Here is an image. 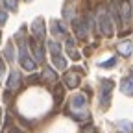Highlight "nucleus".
<instances>
[{
    "label": "nucleus",
    "instance_id": "f3484780",
    "mask_svg": "<svg viewBox=\"0 0 133 133\" xmlns=\"http://www.w3.org/2000/svg\"><path fill=\"white\" fill-rule=\"evenodd\" d=\"M48 50L52 52V56H57V54H61V46H59L56 41H48Z\"/></svg>",
    "mask_w": 133,
    "mask_h": 133
},
{
    "label": "nucleus",
    "instance_id": "39448f33",
    "mask_svg": "<svg viewBox=\"0 0 133 133\" xmlns=\"http://www.w3.org/2000/svg\"><path fill=\"white\" fill-rule=\"evenodd\" d=\"M44 33H46V30H44V19L37 17V19L31 22V35H33V39H35L37 43H43L44 41Z\"/></svg>",
    "mask_w": 133,
    "mask_h": 133
},
{
    "label": "nucleus",
    "instance_id": "6e6552de",
    "mask_svg": "<svg viewBox=\"0 0 133 133\" xmlns=\"http://www.w3.org/2000/svg\"><path fill=\"white\" fill-rule=\"evenodd\" d=\"M30 46H31L33 56H35V63H43V59H44V50H43V44H41V43H37L35 39H31V41H30Z\"/></svg>",
    "mask_w": 133,
    "mask_h": 133
},
{
    "label": "nucleus",
    "instance_id": "9d476101",
    "mask_svg": "<svg viewBox=\"0 0 133 133\" xmlns=\"http://www.w3.org/2000/svg\"><path fill=\"white\" fill-rule=\"evenodd\" d=\"M19 87H21V74L17 70H13L9 74V79H8V89L9 91H17Z\"/></svg>",
    "mask_w": 133,
    "mask_h": 133
},
{
    "label": "nucleus",
    "instance_id": "423d86ee",
    "mask_svg": "<svg viewBox=\"0 0 133 133\" xmlns=\"http://www.w3.org/2000/svg\"><path fill=\"white\" fill-rule=\"evenodd\" d=\"M118 17H120V21L124 22V26L128 28L129 26V21H131V6L128 0H120V8H118Z\"/></svg>",
    "mask_w": 133,
    "mask_h": 133
},
{
    "label": "nucleus",
    "instance_id": "1a4fd4ad",
    "mask_svg": "<svg viewBox=\"0 0 133 133\" xmlns=\"http://www.w3.org/2000/svg\"><path fill=\"white\" fill-rule=\"evenodd\" d=\"M65 83H66V87L76 89V87L79 85V76H78V72H74V70L66 72V74H65Z\"/></svg>",
    "mask_w": 133,
    "mask_h": 133
},
{
    "label": "nucleus",
    "instance_id": "20e7f679",
    "mask_svg": "<svg viewBox=\"0 0 133 133\" xmlns=\"http://www.w3.org/2000/svg\"><path fill=\"white\" fill-rule=\"evenodd\" d=\"M113 87H115V83L111 79H104L102 81V91H100V104H102V107H107L109 105Z\"/></svg>",
    "mask_w": 133,
    "mask_h": 133
},
{
    "label": "nucleus",
    "instance_id": "aec40b11",
    "mask_svg": "<svg viewBox=\"0 0 133 133\" xmlns=\"http://www.w3.org/2000/svg\"><path fill=\"white\" fill-rule=\"evenodd\" d=\"M6 22H8V13L4 9H0V26H4Z\"/></svg>",
    "mask_w": 133,
    "mask_h": 133
},
{
    "label": "nucleus",
    "instance_id": "5701e85b",
    "mask_svg": "<svg viewBox=\"0 0 133 133\" xmlns=\"http://www.w3.org/2000/svg\"><path fill=\"white\" fill-rule=\"evenodd\" d=\"M2 133H17V129H15V128H13V126H11V124H9V122H8V124H6V128H4V131H2Z\"/></svg>",
    "mask_w": 133,
    "mask_h": 133
},
{
    "label": "nucleus",
    "instance_id": "0eeeda50",
    "mask_svg": "<svg viewBox=\"0 0 133 133\" xmlns=\"http://www.w3.org/2000/svg\"><path fill=\"white\" fill-rule=\"evenodd\" d=\"M72 26H74V31H76V37H78V39H85V37H87L89 28H87V24H85V21H83V19H74Z\"/></svg>",
    "mask_w": 133,
    "mask_h": 133
},
{
    "label": "nucleus",
    "instance_id": "4468645a",
    "mask_svg": "<svg viewBox=\"0 0 133 133\" xmlns=\"http://www.w3.org/2000/svg\"><path fill=\"white\" fill-rule=\"evenodd\" d=\"M52 61H54V66H56L57 70H65V69H66V59H65L61 54L52 56Z\"/></svg>",
    "mask_w": 133,
    "mask_h": 133
},
{
    "label": "nucleus",
    "instance_id": "f257e3e1",
    "mask_svg": "<svg viewBox=\"0 0 133 133\" xmlns=\"http://www.w3.org/2000/svg\"><path fill=\"white\" fill-rule=\"evenodd\" d=\"M96 21H98V30H100V33H104V35L111 37V35H113V21H111L109 11H107L104 6H100V8L96 9Z\"/></svg>",
    "mask_w": 133,
    "mask_h": 133
},
{
    "label": "nucleus",
    "instance_id": "b1692460",
    "mask_svg": "<svg viewBox=\"0 0 133 133\" xmlns=\"http://www.w3.org/2000/svg\"><path fill=\"white\" fill-rule=\"evenodd\" d=\"M6 57H8L9 61L13 59V48H11V46H8V48H6Z\"/></svg>",
    "mask_w": 133,
    "mask_h": 133
},
{
    "label": "nucleus",
    "instance_id": "7ed1b4c3",
    "mask_svg": "<svg viewBox=\"0 0 133 133\" xmlns=\"http://www.w3.org/2000/svg\"><path fill=\"white\" fill-rule=\"evenodd\" d=\"M85 105H87L85 94H74V96H72V100H70V109L74 111L76 116H79V118H85V116H87Z\"/></svg>",
    "mask_w": 133,
    "mask_h": 133
},
{
    "label": "nucleus",
    "instance_id": "412c9836",
    "mask_svg": "<svg viewBox=\"0 0 133 133\" xmlns=\"http://www.w3.org/2000/svg\"><path fill=\"white\" fill-rule=\"evenodd\" d=\"M8 9H17V0H4Z\"/></svg>",
    "mask_w": 133,
    "mask_h": 133
},
{
    "label": "nucleus",
    "instance_id": "ddd939ff",
    "mask_svg": "<svg viewBox=\"0 0 133 133\" xmlns=\"http://www.w3.org/2000/svg\"><path fill=\"white\" fill-rule=\"evenodd\" d=\"M118 52H120L122 56H126V57H128V56H131V54H133V44H131L129 41L120 43V44H118Z\"/></svg>",
    "mask_w": 133,
    "mask_h": 133
},
{
    "label": "nucleus",
    "instance_id": "9b49d317",
    "mask_svg": "<svg viewBox=\"0 0 133 133\" xmlns=\"http://www.w3.org/2000/svg\"><path fill=\"white\" fill-rule=\"evenodd\" d=\"M120 89L124 94H133V76H128L122 83H120Z\"/></svg>",
    "mask_w": 133,
    "mask_h": 133
},
{
    "label": "nucleus",
    "instance_id": "f8f14e48",
    "mask_svg": "<svg viewBox=\"0 0 133 133\" xmlns=\"http://www.w3.org/2000/svg\"><path fill=\"white\" fill-rule=\"evenodd\" d=\"M116 128L122 133H133V122L131 120H118L116 122Z\"/></svg>",
    "mask_w": 133,
    "mask_h": 133
},
{
    "label": "nucleus",
    "instance_id": "a211bd4d",
    "mask_svg": "<svg viewBox=\"0 0 133 133\" xmlns=\"http://www.w3.org/2000/svg\"><path fill=\"white\" fill-rule=\"evenodd\" d=\"M43 78L48 79V81H54L56 79V72L52 69H48V66H44V70H43Z\"/></svg>",
    "mask_w": 133,
    "mask_h": 133
},
{
    "label": "nucleus",
    "instance_id": "393cba45",
    "mask_svg": "<svg viewBox=\"0 0 133 133\" xmlns=\"http://www.w3.org/2000/svg\"><path fill=\"white\" fill-rule=\"evenodd\" d=\"M69 54H70V57H72V59H79V54L76 52L74 48H69Z\"/></svg>",
    "mask_w": 133,
    "mask_h": 133
},
{
    "label": "nucleus",
    "instance_id": "f03ea898",
    "mask_svg": "<svg viewBox=\"0 0 133 133\" xmlns=\"http://www.w3.org/2000/svg\"><path fill=\"white\" fill-rule=\"evenodd\" d=\"M17 39H21V41H19V61H21V65H22V69L28 70V72H33L37 63H35V59L28 54V43H26L21 35H17Z\"/></svg>",
    "mask_w": 133,
    "mask_h": 133
},
{
    "label": "nucleus",
    "instance_id": "6ab92c4d",
    "mask_svg": "<svg viewBox=\"0 0 133 133\" xmlns=\"http://www.w3.org/2000/svg\"><path fill=\"white\" fill-rule=\"evenodd\" d=\"M116 65V57H111V59H107L105 63H102L100 66H104V69H111V66H115Z\"/></svg>",
    "mask_w": 133,
    "mask_h": 133
},
{
    "label": "nucleus",
    "instance_id": "dca6fc26",
    "mask_svg": "<svg viewBox=\"0 0 133 133\" xmlns=\"http://www.w3.org/2000/svg\"><path fill=\"white\" fill-rule=\"evenodd\" d=\"M52 28H54V33H56V35H65V33H66L65 24H61V22H57V21L52 22Z\"/></svg>",
    "mask_w": 133,
    "mask_h": 133
},
{
    "label": "nucleus",
    "instance_id": "4be33fe9",
    "mask_svg": "<svg viewBox=\"0 0 133 133\" xmlns=\"http://www.w3.org/2000/svg\"><path fill=\"white\" fill-rule=\"evenodd\" d=\"M4 72H6V65H4V59L0 57V81H2V78H4Z\"/></svg>",
    "mask_w": 133,
    "mask_h": 133
},
{
    "label": "nucleus",
    "instance_id": "a878e982",
    "mask_svg": "<svg viewBox=\"0 0 133 133\" xmlns=\"http://www.w3.org/2000/svg\"><path fill=\"white\" fill-rule=\"evenodd\" d=\"M2 2H4V0H0V4H2Z\"/></svg>",
    "mask_w": 133,
    "mask_h": 133
},
{
    "label": "nucleus",
    "instance_id": "2eb2a0df",
    "mask_svg": "<svg viewBox=\"0 0 133 133\" xmlns=\"http://www.w3.org/2000/svg\"><path fill=\"white\" fill-rule=\"evenodd\" d=\"M63 94H65V87L59 83V85H56V89H54V100H56V104H61Z\"/></svg>",
    "mask_w": 133,
    "mask_h": 133
}]
</instances>
